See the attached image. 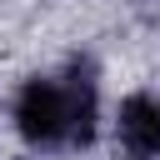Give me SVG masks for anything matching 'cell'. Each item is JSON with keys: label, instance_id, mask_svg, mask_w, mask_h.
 <instances>
[{"label": "cell", "instance_id": "obj_1", "mask_svg": "<svg viewBox=\"0 0 160 160\" xmlns=\"http://www.w3.org/2000/svg\"><path fill=\"white\" fill-rule=\"evenodd\" d=\"M15 125L30 145H85L95 135V85L85 75L30 80L15 100Z\"/></svg>", "mask_w": 160, "mask_h": 160}, {"label": "cell", "instance_id": "obj_2", "mask_svg": "<svg viewBox=\"0 0 160 160\" xmlns=\"http://www.w3.org/2000/svg\"><path fill=\"white\" fill-rule=\"evenodd\" d=\"M120 140L130 155H160V95H130L120 105Z\"/></svg>", "mask_w": 160, "mask_h": 160}]
</instances>
